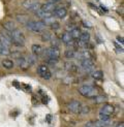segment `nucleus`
<instances>
[{"instance_id": "obj_1", "label": "nucleus", "mask_w": 124, "mask_h": 127, "mask_svg": "<svg viewBox=\"0 0 124 127\" xmlns=\"http://www.w3.org/2000/svg\"><path fill=\"white\" fill-rule=\"evenodd\" d=\"M8 34L10 36L12 44H15L17 47H22L25 43V36L20 30L16 29L14 31H11V32H8Z\"/></svg>"}, {"instance_id": "obj_2", "label": "nucleus", "mask_w": 124, "mask_h": 127, "mask_svg": "<svg viewBox=\"0 0 124 127\" xmlns=\"http://www.w3.org/2000/svg\"><path fill=\"white\" fill-rule=\"evenodd\" d=\"M26 27L28 30L38 33V32H41V31H45L47 25L40 21H29L26 24Z\"/></svg>"}, {"instance_id": "obj_3", "label": "nucleus", "mask_w": 124, "mask_h": 127, "mask_svg": "<svg viewBox=\"0 0 124 127\" xmlns=\"http://www.w3.org/2000/svg\"><path fill=\"white\" fill-rule=\"evenodd\" d=\"M40 6V3L37 0H26V1L23 2V7L32 12H36L37 10H39Z\"/></svg>"}, {"instance_id": "obj_4", "label": "nucleus", "mask_w": 124, "mask_h": 127, "mask_svg": "<svg viewBox=\"0 0 124 127\" xmlns=\"http://www.w3.org/2000/svg\"><path fill=\"white\" fill-rule=\"evenodd\" d=\"M42 53H45V56L48 59H59L60 57V50L59 48H54V47H50L47 48Z\"/></svg>"}, {"instance_id": "obj_5", "label": "nucleus", "mask_w": 124, "mask_h": 127, "mask_svg": "<svg viewBox=\"0 0 124 127\" xmlns=\"http://www.w3.org/2000/svg\"><path fill=\"white\" fill-rule=\"evenodd\" d=\"M37 73L39 77H41L45 80H50L52 78V72L50 71V69L47 65H39L37 67Z\"/></svg>"}, {"instance_id": "obj_6", "label": "nucleus", "mask_w": 124, "mask_h": 127, "mask_svg": "<svg viewBox=\"0 0 124 127\" xmlns=\"http://www.w3.org/2000/svg\"><path fill=\"white\" fill-rule=\"evenodd\" d=\"M93 66H94V63H93V61L91 59H86V60L80 61V68L83 69L85 72H90Z\"/></svg>"}, {"instance_id": "obj_7", "label": "nucleus", "mask_w": 124, "mask_h": 127, "mask_svg": "<svg viewBox=\"0 0 124 127\" xmlns=\"http://www.w3.org/2000/svg\"><path fill=\"white\" fill-rule=\"evenodd\" d=\"M67 107L71 113L79 114L80 111H81V107H82V103H81L80 101H78V100H71V101L68 102Z\"/></svg>"}, {"instance_id": "obj_8", "label": "nucleus", "mask_w": 124, "mask_h": 127, "mask_svg": "<svg viewBox=\"0 0 124 127\" xmlns=\"http://www.w3.org/2000/svg\"><path fill=\"white\" fill-rule=\"evenodd\" d=\"M0 42H1L3 46L7 47V48L10 47L11 44H12L9 34L6 33V32H1V34H0Z\"/></svg>"}, {"instance_id": "obj_9", "label": "nucleus", "mask_w": 124, "mask_h": 127, "mask_svg": "<svg viewBox=\"0 0 124 127\" xmlns=\"http://www.w3.org/2000/svg\"><path fill=\"white\" fill-rule=\"evenodd\" d=\"M114 111H115L114 106L107 103V104H104L100 109V113H99V114H102V115H105V116H111L112 114L114 113Z\"/></svg>"}, {"instance_id": "obj_10", "label": "nucleus", "mask_w": 124, "mask_h": 127, "mask_svg": "<svg viewBox=\"0 0 124 127\" xmlns=\"http://www.w3.org/2000/svg\"><path fill=\"white\" fill-rule=\"evenodd\" d=\"M17 64L21 69H23V70H26V69L29 68V64L26 60V57H21V58L17 59Z\"/></svg>"}, {"instance_id": "obj_11", "label": "nucleus", "mask_w": 124, "mask_h": 127, "mask_svg": "<svg viewBox=\"0 0 124 127\" xmlns=\"http://www.w3.org/2000/svg\"><path fill=\"white\" fill-rule=\"evenodd\" d=\"M74 58H77L78 60L82 61V60H86V59H91V55L89 52H86V51H84V52H78L76 53V55H74Z\"/></svg>"}, {"instance_id": "obj_12", "label": "nucleus", "mask_w": 124, "mask_h": 127, "mask_svg": "<svg viewBox=\"0 0 124 127\" xmlns=\"http://www.w3.org/2000/svg\"><path fill=\"white\" fill-rule=\"evenodd\" d=\"M40 9L46 12H52V11H54V9H56V6H55V3L47 2L40 6Z\"/></svg>"}, {"instance_id": "obj_13", "label": "nucleus", "mask_w": 124, "mask_h": 127, "mask_svg": "<svg viewBox=\"0 0 124 127\" xmlns=\"http://www.w3.org/2000/svg\"><path fill=\"white\" fill-rule=\"evenodd\" d=\"M67 15V10L64 7H60V8H56L54 9V16L57 17L59 19H63Z\"/></svg>"}, {"instance_id": "obj_14", "label": "nucleus", "mask_w": 124, "mask_h": 127, "mask_svg": "<svg viewBox=\"0 0 124 127\" xmlns=\"http://www.w3.org/2000/svg\"><path fill=\"white\" fill-rule=\"evenodd\" d=\"M65 69L69 72H77L79 70V66L74 62H66L65 63Z\"/></svg>"}, {"instance_id": "obj_15", "label": "nucleus", "mask_w": 124, "mask_h": 127, "mask_svg": "<svg viewBox=\"0 0 124 127\" xmlns=\"http://www.w3.org/2000/svg\"><path fill=\"white\" fill-rule=\"evenodd\" d=\"M3 28L7 31V32H11V31H14L17 29V26H16V24L15 22H12V21H6L3 23Z\"/></svg>"}, {"instance_id": "obj_16", "label": "nucleus", "mask_w": 124, "mask_h": 127, "mask_svg": "<svg viewBox=\"0 0 124 127\" xmlns=\"http://www.w3.org/2000/svg\"><path fill=\"white\" fill-rule=\"evenodd\" d=\"M61 40L63 41L65 44H70L72 43V38H71V36H70V33L69 32H64V33H62L61 34Z\"/></svg>"}, {"instance_id": "obj_17", "label": "nucleus", "mask_w": 124, "mask_h": 127, "mask_svg": "<svg viewBox=\"0 0 124 127\" xmlns=\"http://www.w3.org/2000/svg\"><path fill=\"white\" fill-rule=\"evenodd\" d=\"M31 50H32V53L35 55V56H39L42 54L43 52V49L40 44H32V47H31Z\"/></svg>"}, {"instance_id": "obj_18", "label": "nucleus", "mask_w": 124, "mask_h": 127, "mask_svg": "<svg viewBox=\"0 0 124 127\" xmlns=\"http://www.w3.org/2000/svg\"><path fill=\"white\" fill-rule=\"evenodd\" d=\"M92 88H93V87L90 86V85H83V86H81V87L79 88V92L82 94L83 96H86V95L90 92V90H91Z\"/></svg>"}, {"instance_id": "obj_19", "label": "nucleus", "mask_w": 124, "mask_h": 127, "mask_svg": "<svg viewBox=\"0 0 124 127\" xmlns=\"http://www.w3.org/2000/svg\"><path fill=\"white\" fill-rule=\"evenodd\" d=\"M70 36H71V38H72V40H79L80 39V36H81V30L79 29V28H74V29H72L71 31H70Z\"/></svg>"}, {"instance_id": "obj_20", "label": "nucleus", "mask_w": 124, "mask_h": 127, "mask_svg": "<svg viewBox=\"0 0 124 127\" xmlns=\"http://www.w3.org/2000/svg\"><path fill=\"white\" fill-rule=\"evenodd\" d=\"M16 19H17V21L21 24H27L29 22V18L26 15H17Z\"/></svg>"}, {"instance_id": "obj_21", "label": "nucleus", "mask_w": 124, "mask_h": 127, "mask_svg": "<svg viewBox=\"0 0 124 127\" xmlns=\"http://www.w3.org/2000/svg\"><path fill=\"white\" fill-rule=\"evenodd\" d=\"M14 61L10 60V59H4L2 60V66L6 69H11L12 67H14Z\"/></svg>"}, {"instance_id": "obj_22", "label": "nucleus", "mask_w": 124, "mask_h": 127, "mask_svg": "<svg viewBox=\"0 0 124 127\" xmlns=\"http://www.w3.org/2000/svg\"><path fill=\"white\" fill-rule=\"evenodd\" d=\"M35 15L38 17V18H40V19H42V20H43V19H46V18H48L50 16H52V12H46V11L39 9V10H37L35 12Z\"/></svg>"}, {"instance_id": "obj_23", "label": "nucleus", "mask_w": 124, "mask_h": 127, "mask_svg": "<svg viewBox=\"0 0 124 127\" xmlns=\"http://www.w3.org/2000/svg\"><path fill=\"white\" fill-rule=\"evenodd\" d=\"M80 40H82L83 42H88L90 40V34L89 32H87V31H83V32H81V36H80Z\"/></svg>"}, {"instance_id": "obj_24", "label": "nucleus", "mask_w": 124, "mask_h": 127, "mask_svg": "<svg viewBox=\"0 0 124 127\" xmlns=\"http://www.w3.org/2000/svg\"><path fill=\"white\" fill-rule=\"evenodd\" d=\"M53 38V34L49 31H45L42 34H41V39L42 41H51V39Z\"/></svg>"}, {"instance_id": "obj_25", "label": "nucleus", "mask_w": 124, "mask_h": 127, "mask_svg": "<svg viewBox=\"0 0 124 127\" xmlns=\"http://www.w3.org/2000/svg\"><path fill=\"white\" fill-rule=\"evenodd\" d=\"M91 75H92V78L95 80H102L103 72L101 70H94L93 72H91Z\"/></svg>"}, {"instance_id": "obj_26", "label": "nucleus", "mask_w": 124, "mask_h": 127, "mask_svg": "<svg viewBox=\"0 0 124 127\" xmlns=\"http://www.w3.org/2000/svg\"><path fill=\"white\" fill-rule=\"evenodd\" d=\"M0 55H3V56H8L10 55V51L7 47L3 46L2 43H0Z\"/></svg>"}, {"instance_id": "obj_27", "label": "nucleus", "mask_w": 124, "mask_h": 127, "mask_svg": "<svg viewBox=\"0 0 124 127\" xmlns=\"http://www.w3.org/2000/svg\"><path fill=\"white\" fill-rule=\"evenodd\" d=\"M74 55H76V52L72 49H67L64 52V57L67 59H72L74 58Z\"/></svg>"}, {"instance_id": "obj_28", "label": "nucleus", "mask_w": 124, "mask_h": 127, "mask_svg": "<svg viewBox=\"0 0 124 127\" xmlns=\"http://www.w3.org/2000/svg\"><path fill=\"white\" fill-rule=\"evenodd\" d=\"M93 99H94L95 103H103V102H105V101L108 100V97L104 96V95H97V96L94 97Z\"/></svg>"}, {"instance_id": "obj_29", "label": "nucleus", "mask_w": 124, "mask_h": 127, "mask_svg": "<svg viewBox=\"0 0 124 127\" xmlns=\"http://www.w3.org/2000/svg\"><path fill=\"white\" fill-rule=\"evenodd\" d=\"M26 60H27V62H28L29 66H31V65H33L34 63L36 62V60H37V56H35L34 54L29 55V56L26 57Z\"/></svg>"}, {"instance_id": "obj_30", "label": "nucleus", "mask_w": 124, "mask_h": 127, "mask_svg": "<svg viewBox=\"0 0 124 127\" xmlns=\"http://www.w3.org/2000/svg\"><path fill=\"white\" fill-rule=\"evenodd\" d=\"M98 95V90L96 88H92L91 90H90V92L86 95L85 97H87V98H94V97H96Z\"/></svg>"}, {"instance_id": "obj_31", "label": "nucleus", "mask_w": 124, "mask_h": 127, "mask_svg": "<svg viewBox=\"0 0 124 127\" xmlns=\"http://www.w3.org/2000/svg\"><path fill=\"white\" fill-rule=\"evenodd\" d=\"M55 22H56L55 21V18L53 16H50V17H48L46 19H43V23H45L46 25H51V24H53Z\"/></svg>"}, {"instance_id": "obj_32", "label": "nucleus", "mask_w": 124, "mask_h": 127, "mask_svg": "<svg viewBox=\"0 0 124 127\" xmlns=\"http://www.w3.org/2000/svg\"><path fill=\"white\" fill-rule=\"evenodd\" d=\"M51 43H52V47H54V48H58V47H59V44H60V41H59V39H57L56 37L53 36V38L51 39Z\"/></svg>"}, {"instance_id": "obj_33", "label": "nucleus", "mask_w": 124, "mask_h": 127, "mask_svg": "<svg viewBox=\"0 0 124 127\" xmlns=\"http://www.w3.org/2000/svg\"><path fill=\"white\" fill-rule=\"evenodd\" d=\"M89 112H90V109H89V106H87V105L82 106L81 107V111H80V113L83 114V115H86V114H88Z\"/></svg>"}, {"instance_id": "obj_34", "label": "nucleus", "mask_w": 124, "mask_h": 127, "mask_svg": "<svg viewBox=\"0 0 124 127\" xmlns=\"http://www.w3.org/2000/svg\"><path fill=\"white\" fill-rule=\"evenodd\" d=\"M99 120H101V121H108V120H110V116H105V115H102V114H99Z\"/></svg>"}, {"instance_id": "obj_35", "label": "nucleus", "mask_w": 124, "mask_h": 127, "mask_svg": "<svg viewBox=\"0 0 124 127\" xmlns=\"http://www.w3.org/2000/svg\"><path fill=\"white\" fill-rule=\"evenodd\" d=\"M51 27H52L53 30H58V29H60V25L57 22H55V23L51 24Z\"/></svg>"}, {"instance_id": "obj_36", "label": "nucleus", "mask_w": 124, "mask_h": 127, "mask_svg": "<svg viewBox=\"0 0 124 127\" xmlns=\"http://www.w3.org/2000/svg\"><path fill=\"white\" fill-rule=\"evenodd\" d=\"M10 55H12L14 57H16L17 59H19V58H21V57H22V55H21L20 53H18V52H16V53H12V54H10Z\"/></svg>"}, {"instance_id": "obj_37", "label": "nucleus", "mask_w": 124, "mask_h": 127, "mask_svg": "<svg viewBox=\"0 0 124 127\" xmlns=\"http://www.w3.org/2000/svg\"><path fill=\"white\" fill-rule=\"evenodd\" d=\"M116 39L119 41V42H121V44H123L124 41H123V37H122V36H117V38H116Z\"/></svg>"}, {"instance_id": "obj_38", "label": "nucleus", "mask_w": 124, "mask_h": 127, "mask_svg": "<svg viewBox=\"0 0 124 127\" xmlns=\"http://www.w3.org/2000/svg\"><path fill=\"white\" fill-rule=\"evenodd\" d=\"M84 127H95V126H94V123H88V124H86Z\"/></svg>"}, {"instance_id": "obj_39", "label": "nucleus", "mask_w": 124, "mask_h": 127, "mask_svg": "<svg viewBox=\"0 0 124 127\" xmlns=\"http://www.w3.org/2000/svg\"><path fill=\"white\" fill-rule=\"evenodd\" d=\"M60 0H49V2H52V3H56V2H59Z\"/></svg>"}, {"instance_id": "obj_40", "label": "nucleus", "mask_w": 124, "mask_h": 127, "mask_svg": "<svg viewBox=\"0 0 124 127\" xmlns=\"http://www.w3.org/2000/svg\"><path fill=\"white\" fill-rule=\"evenodd\" d=\"M116 127H124V123H123V122H121V123H119V124H118Z\"/></svg>"}, {"instance_id": "obj_41", "label": "nucleus", "mask_w": 124, "mask_h": 127, "mask_svg": "<svg viewBox=\"0 0 124 127\" xmlns=\"http://www.w3.org/2000/svg\"><path fill=\"white\" fill-rule=\"evenodd\" d=\"M84 25H85V26H88V27H91V24H89V23H86V22H84Z\"/></svg>"}]
</instances>
